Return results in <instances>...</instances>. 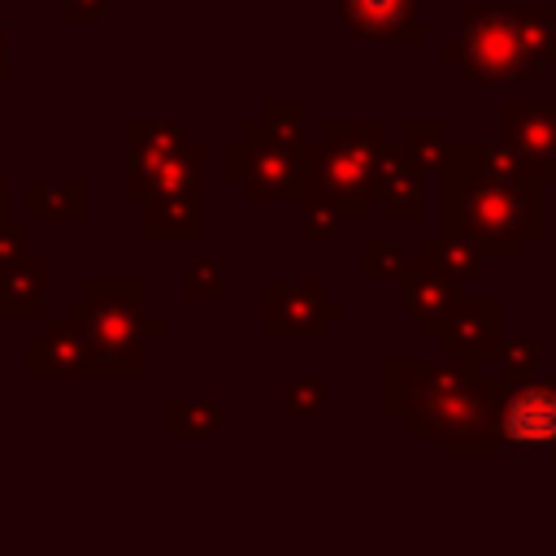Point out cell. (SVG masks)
<instances>
[{"label": "cell", "mask_w": 556, "mask_h": 556, "mask_svg": "<svg viewBox=\"0 0 556 556\" xmlns=\"http://www.w3.org/2000/svg\"><path fill=\"white\" fill-rule=\"evenodd\" d=\"M148 287L139 278H96L65 300V321H74L100 352V378H143L148 348L169 334V321L148 313Z\"/></svg>", "instance_id": "cell-3"}, {"label": "cell", "mask_w": 556, "mask_h": 556, "mask_svg": "<svg viewBox=\"0 0 556 556\" xmlns=\"http://www.w3.org/2000/svg\"><path fill=\"white\" fill-rule=\"evenodd\" d=\"M4 213H9V187L0 182V217H4Z\"/></svg>", "instance_id": "cell-34"}, {"label": "cell", "mask_w": 556, "mask_h": 556, "mask_svg": "<svg viewBox=\"0 0 556 556\" xmlns=\"http://www.w3.org/2000/svg\"><path fill=\"white\" fill-rule=\"evenodd\" d=\"M326 4H339V0H326Z\"/></svg>", "instance_id": "cell-36"}, {"label": "cell", "mask_w": 556, "mask_h": 556, "mask_svg": "<svg viewBox=\"0 0 556 556\" xmlns=\"http://www.w3.org/2000/svg\"><path fill=\"white\" fill-rule=\"evenodd\" d=\"M504 321V308L500 300L491 295H456L452 308L434 321V330L426 339H434L439 348V361H452V365H469V369H486L495 343L504 339L500 330Z\"/></svg>", "instance_id": "cell-8"}, {"label": "cell", "mask_w": 556, "mask_h": 556, "mask_svg": "<svg viewBox=\"0 0 556 556\" xmlns=\"http://www.w3.org/2000/svg\"><path fill=\"white\" fill-rule=\"evenodd\" d=\"M182 291L191 300H222L226 295V265L217 256H187L182 261Z\"/></svg>", "instance_id": "cell-27"}, {"label": "cell", "mask_w": 556, "mask_h": 556, "mask_svg": "<svg viewBox=\"0 0 556 556\" xmlns=\"http://www.w3.org/2000/svg\"><path fill=\"white\" fill-rule=\"evenodd\" d=\"M439 230L473 239L486 261H517L543 235V182L439 174Z\"/></svg>", "instance_id": "cell-2"}, {"label": "cell", "mask_w": 556, "mask_h": 556, "mask_svg": "<svg viewBox=\"0 0 556 556\" xmlns=\"http://www.w3.org/2000/svg\"><path fill=\"white\" fill-rule=\"evenodd\" d=\"M495 378L486 369L387 356L382 365V408L408 439H439L443 456H478L486 434Z\"/></svg>", "instance_id": "cell-1"}, {"label": "cell", "mask_w": 556, "mask_h": 556, "mask_svg": "<svg viewBox=\"0 0 556 556\" xmlns=\"http://www.w3.org/2000/svg\"><path fill=\"white\" fill-rule=\"evenodd\" d=\"M421 9L426 0H339L348 39L369 43H421Z\"/></svg>", "instance_id": "cell-11"}, {"label": "cell", "mask_w": 556, "mask_h": 556, "mask_svg": "<svg viewBox=\"0 0 556 556\" xmlns=\"http://www.w3.org/2000/svg\"><path fill=\"white\" fill-rule=\"evenodd\" d=\"M547 178H556V148L543 156V182H547Z\"/></svg>", "instance_id": "cell-33"}, {"label": "cell", "mask_w": 556, "mask_h": 556, "mask_svg": "<svg viewBox=\"0 0 556 556\" xmlns=\"http://www.w3.org/2000/svg\"><path fill=\"white\" fill-rule=\"evenodd\" d=\"M343 230H348V217L334 200H326L317 191L300 195V235L304 239H339Z\"/></svg>", "instance_id": "cell-26"}, {"label": "cell", "mask_w": 556, "mask_h": 556, "mask_svg": "<svg viewBox=\"0 0 556 556\" xmlns=\"http://www.w3.org/2000/svg\"><path fill=\"white\" fill-rule=\"evenodd\" d=\"M87 182L83 178H30L26 182V222H83Z\"/></svg>", "instance_id": "cell-18"}, {"label": "cell", "mask_w": 556, "mask_h": 556, "mask_svg": "<svg viewBox=\"0 0 556 556\" xmlns=\"http://www.w3.org/2000/svg\"><path fill=\"white\" fill-rule=\"evenodd\" d=\"M26 374L30 378H100V352L74 321L56 317L26 339Z\"/></svg>", "instance_id": "cell-10"}, {"label": "cell", "mask_w": 556, "mask_h": 556, "mask_svg": "<svg viewBox=\"0 0 556 556\" xmlns=\"http://www.w3.org/2000/svg\"><path fill=\"white\" fill-rule=\"evenodd\" d=\"M30 222H17V217H0V265H9V261H17V256H26L30 248Z\"/></svg>", "instance_id": "cell-30"}, {"label": "cell", "mask_w": 556, "mask_h": 556, "mask_svg": "<svg viewBox=\"0 0 556 556\" xmlns=\"http://www.w3.org/2000/svg\"><path fill=\"white\" fill-rule=\"evenodd\" d=\"M439 56L456 65L465 83H500V78L539 83L547 70L517 30L513 9H491V4H460V30L439 48Z\"/></svg>", "instance_id": "cell-5"}, {"label": "cell", "mask_w": 556, "mask_h": 556, "mask_svg": "<svg viewBox=\"0 0 556 556\" xmlns=\"http://www.w3.org/2000/svg\"><path fill=\"white\" fill-rule=\"evenodd\" d=\"M0 4H52V0H0Z\"/></svg>", "instance_id": "cell-35"}, {"label": "cell", "mask_w": 556, "mask_h": 556, "mask_svg": "<svg viewBox=\"0 0 556 556\" xmlns=\"http://www.w3.org/2000/svg\"><path fill=\"white\" fill-rule=\"evenodd\" d=\"M456 295H460V287L447 282L430 261H421V256H408V261H404V269H400V300H404V308L421 321V334L434 330V321L452 308Z\"/></svg>", "instance_id": "cell-15"}, {"label": "cell", "mask_w": 556, "mask_h": 556, "mask_svg": "<svg viewBox=\"0 0 556 556\" xmlns=\"http://www.w3.org/2000/svg\"><path fill=\"white\" fill-rule=\"evenodd\" d=\"M343 317V295H330L326 282L269 278L265 282V334L269 339H317L330 321Z\"/></svg>", "instance_id": "cell-9"}, {"label": "cell", "mask_w": 556, "mask_h": 556, "mask_svg": "<svg viewBox=\"0 0 556 556\" xmlns=\"http://www.w3.org/2000/svg\"><path fill=\"white\" fill-rule=\"evenodd\" d=\"M321 408H326V382L321 378L308 374V378H291L282 387V413L291 421H317Z\"/></svg>", "instance_id": "cell-28"}, {"label": "cell", "mask_w": 556, "mask_h": 556, "mask_svg": "<svg viewBox=\"0 0 556 556\" xmlns=\"http://www.w3.org/2000/svg\"><path fill=\"white\" fill-rule=\"evenodd\" d=\"M56 4L70 22H91V17H104L109 9H117L122 0H56Z\"/></svg>", "instance_id": "cell-31"}, {"label": "cell", "mask_w": 556, "mask_h": 556, "mask_svg": "<svg viewBox=\"0 0 556 556\" xmlns=\"http://www.w3.org/2000/svg\"><path fill=\"white\" fill-rule=\"evenodd\" d=\"M400 152H404V161H408L421 178H439L443 156H447L443 126H439L434 117H408V122L400 126Z\"/></svg>", "instance_id": "cell-22"}, {"label": "cell", "mask_w": 556, "mask_h": 556, "mask_svg": "<svg viewBox=\"0 0 556 556\" xmlns=\"http://www.w3.org/2000/svg\"><path fill=\"white\" fill-rule=\"evenodd\" d=\"M404 261H408V252H404L400 243H391V239H365V243H361V274H365L369 282L400 278Z\"/></svg>", "instance_id": "cell-29"}, {"label": "cell", "mask_w": 556, "mask_h": 556, "mask_svg": "<svg viewBox=\"0 0 556 556\" xmlns=\"http://www.w3.org/2000/svg\"><path fill=\"white\" fill-rule=\"evenodd\" d=\"M500 135L530 161H539L556 148V100L552 104H530V100H504L500 104Z\"/></svg>", "instance_id": "cell-16"}, {"label": "cell", "mask_w": 556, "mask_h": 556, "mask_svg": "<svg viewBox=\"0 0 556 556\" xmlns=\"http://www.w3.org/2000/svg\"><path fill=\"white\" fill-rule=\"evenodd\" d=\"M48 313V261L17 256L0 265V317L9 321H35Z\"/></svg>", "instance_id": "cell-14"}, {"label": "cell", "mask_w": 556, "mask_h": 556, "mask_svg": "<svg viewBox=\"0 0 556 556\" xmlns=\"http://www.w3.org/2000/svg\"><path fill=\"white\" fill-rule=\"evenodd\" d=\"M486 365H495V378H504V382L539 378V365H543V339H534V334H526V339H500Z\"/></svg>", "instance_id": "cell-23"}, {"label": "cell", "mask_w": 556, "mask_h": 556, "mask_svg": "<svg viewBox=\"0 0 556 556\" xmlns=\"http://www.w3.org/2000/svg\"><path fill=\"white\" fill-rule=\"evenodd\" d=\"M308 143V139H304ZM304 143H287V139H265L256 130H243L239 139L226 143L222 165L226 178L243 187V195L256 200H300L304 182H308V165H304Z\"/></svg>", "instance_id": "cell-7"}, {"label": "cell", "mask_w": 556, "mask_h": 556, "mask_svg": "<svg viewBox=\"0 0 556 556\" xmlns=\"http://www.w3.org/2000/svg\"><path fill=\"white\" fill-rule=\"evenodd\" d=\"M9 78V26L0 22V83Z\"/></svg>", "instance_id": "cell-32"}, {"label": "cell", "mask_w": 556, "mask_h": 556, "mask_svg": "<svg viewBox=\"0 0 556 556\" xmlns=\"http://www.w3.org/2000/svg\"><path fill=\"white\" fill-rule=\"evenodd\" d=\"M243 130H256V135H265V139L304 143V104H300V100H269Z\"/></svg>", "instance_id": "cell-25"}, {"label": "cell", "mask_w": 556, "mask_h": 556, "mask_svg": "<svg viewBox=\"0 0 556 556\" xmlns=\"http://www.w3.org/2000/svg\"><path fill=\"white\" fill-rule=\"evenodd\" d=\"M204 187H208V169H204V143L187 139L182 152H174L169 161H161L148 174H135L122 182V195L130 204L143 200H200L204 204Z\"/></svg>", "instance_id": "cell-12"}, {"label": "cell", "mask_w": 556, "mask_h": 556, "mask_svg": "<svg viewBox=\"0 0 556 556\" xmlns=\"http://www.w3.org/2000/svg\"><path fill=\"white\" fill-rule=\"evenodd\" d=\"M508 9L517 17V30L526 35L530 52L543 65H556V4L543 0V4H508Z\"/></svg>", "instance_id": "cell-24"}, {"label": "cell", "mask_w": 556, "mask_h": 556, "mask_svg": "<svg viewBox=\"0 0 556 556\" xmlns=\"http://www.w3.org/2000/svg\"><path fill=\"white\" fill-rule=\"evenodd\" d=\"M417 256H421V261H430V265H434L447 282H456L460 291H465L469 282H478V278H482V269H486V256L478 252V243H473V239H465V235H452V230H439V235L421 239Z\"/></svg>", "instance_id": "cell-19"}, {"label": "cell", "mask_w": 556, "mask_h": 556, "mask_svg": "<svg viewBox=\"0 0 556 556\" xmlns=\"http://www.w3.org/2000/svg\"><path fill=\"white\" fill-rule=\"evenodd\" d=\"M187 126L182 122H169V117H156V122H126V178L135 174H148L156 169L161 161H169L174 152L187 148Z\"/></svg>", "instance_id": "cell-17"}, {"label": "cell", "mask_w": 556, "mask_h": 556, "mask_svg": "<svg viewBox=\"0 0 556 556\" xmlns=\"http://www.w3.org/2000/svg\"><path fill=\"white\" fill-rule=\"evenodd\" d=\"M495 378V374H491ZM478 456H556V378L504 382L495 378L486 434Z\"/></svg>", "instance_id": "cell-6"}, {"label": "cell", "mask_w": 556, "mask_h": 556, "mask_svg": "<svg viewBox=\"0 0 556 556\" xmlns=\"http://www.w3.org/2000/svg\"><path fill=\"white\" fill-rule=\"evenodd\" d=\"M226 426V408L213 395H169L165 434L169 439H213Z\"/></svg>", "instance_id": "cell-21"}, {"label": "cell", "mask_w": 556, "mask_h": 556, "mask_svg": "<svg viewBox=\"0 0 556 556\" xmlns=\"http://www.w3.org/2000/svg\"><path fill=\"white\" fill-rule=\"evenodd\" d=\"M143 235L156 243H200L208 235L200 200H143Z\"/></svg>", "instance_id": "cell-20"}, {"label": "cell", "mask_w": 556, "mask_h": 556, "mask_svg": "<svg viewBox=\"0 0 556 556\" xmlns=\"http://www.w3.org/2000/svg\"><path fill=\"white\" fill-rule=\"evenodd\" d=\"M421 174L404 161L400 143H382L374 161V204L382 208L387 222H421L426 217V195H421Z\"/></svg>", "instance_id": "cell-13"}, {"label": "cell", "mask_w": 556, "mask_h": 556, "mask_svg": "<svg viewBox=\"0 0 556 556\" xmlns=\"http://www.w3.org/2000/svg\"><path fill=\"white\" fill-rule=\"evenodd\" d=\"M382 143H387V126L378 117L326 122L321 135L304 143V165H308L304 191L334 200L348 222H361L365 204H374V161Z\"/></svg>", "instance_id": "cell-4"}]
</instances>
